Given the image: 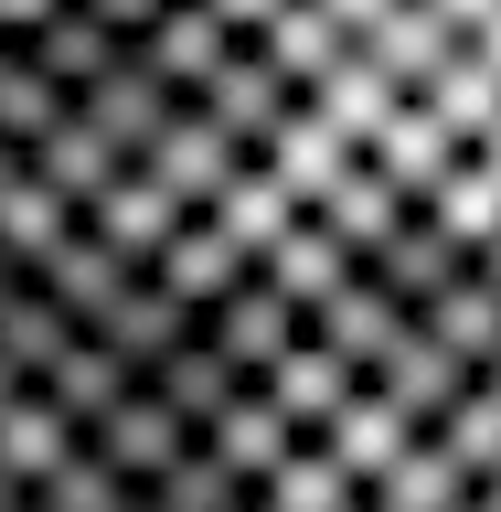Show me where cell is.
<instances>
[{"label": "cell", "mask_w": 501, "mask_h": 512, "mask_svg": "<svg viewBox=\"0 0 501 512\" xmlns=\"http://www.w3.org/2000/svg\"><path fill=\"white\" fill-rule=\"evenodd\" d=\"M75 438H86V448H107V470H118V480H160V470H171V459L192 448V427L160 406L150 384H128L118 406H107V416H86Z\"/></svg>", "instance_id": "1"}, {"label": "cell", "mask_w": 501, "mask_h": 512, "mask_svg": "<svg viewBox=\"0 0 501 512\" xmlns=\"http://www.w3.org/2000/svg\"><path fill=\"white\" fill-rule=\"evenodd\" d=\"M352 384H363V374H352L342 352L320 342V331H299V342H288L278 363H267V374H256V395H267V406H278L288 427H299V438H310V427H320V416H331V406H342Z\"/></svg>", "instance_id": "2"}, {"label": "cell", "mask_w": 501, "mask_h": 512, "mask_svg": "<svg viewBox=\"0 0 501 512\" xmlns=\"http://www.w3.org/2000/svg\"><path fill=\"white\" fill-rule=\"evenodd\" d=\"M363 491H374L384 512H459V502L480 491V480L459 470V459H448V438H438V427H416V438L395 448V459H384V470L363 480Z\"/></svg>", "instance_id": "3"}, {"label": "cell", "mask_w": 501, "mask_h": 512, "mask_svg": "<svg viewBox=\"0 0 501 512\" xmlns=\"http://www.w3.org/2000/svg\"><path fill=\"white\" fill-rule=\"evenodd\" d=\"M310 438L331 448V459H342V480H352V491H363V480H374L384 459H395V448L416 438V427H406V416H395V406H384L374 384H352V395H342V406H331V416H320Z\"/></svg>", "instance_id": "4"}, {"label": "cell", "mask_w": 501, "mask_h": 512, "mask_svg": "<svg viewBox=\"0 0 501 512\" xmlns=\"http://www.w3.org/2000/svg\"><path fill=\"white\" fill-rule=\"evenodd\" d=\"M288 438H299V427H288V416L267 406L256 384H246V395H235V406L214 416V427H203V448H214V459H224L235 480H246V491H256V480H267V470L288 459Z\"/></svg>", "instance_id": "5"}, {"label": "cell", "mask_w": 501, "mask_h": 512, "mask_svg": "<svg viewBox=\"0 0 501 512\" xmlns=\"http://www.w3.org/2000/svg\"><path fill=\"white\" fill-rule=\"evenodd\" d=\"M64 448H75V427H64V416L43 406L32 384H22V395H0V480H11V491H32V480L54 470Z\"/></svg>", "instance_id": "6"}, {"label": "cell", "mask_w": 501, "mask_h": 512, "mask_svg": "<svg viewBox=\"0 0 501 512\" xmlns=\"http://www.w3.org/2000/svg\"><path fill=\"white\" fill-rule=\"evenodd\" d=\"M256 502H267V512H342L352 480H342V459H331L320 438H288V459L256 480Z\"/></svg>", "instance_id": "7"}, {"label": "cell", "mask_w": 501, "mask_h": 512, "mask_svg": "<svg viewBox=\"0 0 501 512\" xmlns=\"http://www.w3.org/2000/svg\"><path fill=\"white\" fill-rule=\"evenodd\" d=\"M139 491H150L160 512H235V502H246V480L224 470V459H214L203 438H192V448H182V459H171L160 480H139Z\"/></svg>", "instance_id": "8"}, {"label": "cell", "mask_w": 501, "mask_h": 512, "mask_svg": "<svg viewBox=\"0 0 501 512\" xmlns=\"http://www.w3.org/2000/svg\"><path fill=\"white\" fill-rule=\"evenodd\" d=\"M118 491H139V480H118V470H107V448H86V438L32 480V502H43V512H107Z\"/></svg>", "instance_id": "9"}, {"label": "cell", "mask_w": 501, "mask_h": 512, "mask_svg": "<svg viewBox=\"0 0 501 512\" xmlns=\"http://www.w3.org/2000/svg\"><path fill=\"white\" fill-rule=\"evenodd\" d=\"M107 512H160V502H150V491H118V502H107Z\"/></svg>", "instance_id": "10"}, {"label": "cell", "mask_w": 501, "mask_h": 512, "mask_svg": "<svg viewBox=\"0 0 501 512\" xmlns=\"http://www.w3.org/2000/svg\"><path fill=\"white\" fill-rule=\"evenodd\" d=\"M342 512H384V502H374V491H352V502H342Z\"/></svg>", "instance_id": "11"}, {"label": "cell", "mask_w": 501, "mask_h": 512, "mask_svg": "<svg viewBox=\"0 0 501 512\" xmlns=\"http://www.w3.org/2000/svg\"><path fill=\"white\" fill-rule=\"evenodd\" d=\"M459 512H501V502H491V491H470V502H459Z\"/></svg>", "instance_id": "12"}, {"label": "cell", "mask_w": 501, "mask_h": 512, "mask_svg": "<svg viewBox=\"0 0 501 512\" xmlns=\"http://www.w3.org/2000/svg\"><path fill=\"white\" fill-rule=\"evenodd\" d=\"M235 512H267V502H256V491H246V502H235Z\"/></svg>", "instance_id": "13"}, {"label": "cell", "mask_w": 501, "mask_h": 512, "mask_svg": "<svg viewBox=\"0 0 501 512\" xmlns=\"http://www.w3.org/2000/svg\"><path fill=\"white\" fill-rule=\"evenodd\" d=\"M11 512H43V502H32V491H22V502H11Z\"/></svg>", "instance_id": "14"}]
</instances>
